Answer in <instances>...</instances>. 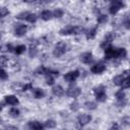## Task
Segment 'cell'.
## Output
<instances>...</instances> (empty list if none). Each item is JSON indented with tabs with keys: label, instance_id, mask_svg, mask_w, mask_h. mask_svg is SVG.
I'll list each match as a JSON object with an SVG mask.
<instances>
[{
	"label": "cell",
	"instance_id": "obj_1",
	"mask_svg": "<svg viewBox=\"0 0 130 130\" xmlns=\"http://www.w3.org/2000/svg\"><path fill=\"white\" fill-rule=\"evenodd\" d=\"M127 56V51L125 48H115L113 46H109L105 49V59L111 60L116 58H125Z\"/></svg>",
	"mask_w": 130,
	"mask_h": 130
},
{
	"label": "cell",
	"instance_id": "obj_2",
	"mask_svg": "<svg viewBox=\"0 0 130 130\" xmlns=\"http://www.w3.org/2000/svg\"><path fill=\"white\" fill-rule=\"evenodd\" d=\"M85 32V28L83 26L77 25V26H72V25H67L59 30V35L61 36H69V35H81Z\"/></svg>",
	"mask_w": 130,
	"mask_h": 130
},
{
	"label": "cell",
	"instance_id": "obj_3",
	"mask_svg": "<svg viewBox=\"0 0 130 130\" xmlns=\"http://www.w3.org/2000/svg\"><path fill=\"white\" fill-rule=\"evenodd\" d=\"M93 94L95 96V100L99 103H104L107 101V93H106V87L104 85H98L93 88Z\"/></svg>",
	"mask_w": 130,
	"mask_h": 130
},
{
	"label": "cell",
	"instance_id": "obj_4",
	"mask_svg": "<svg viewBox=\"0 0 130 130\" xmlns=\"http://www.w3.org/2000/svg\"><path fill=\"white\" fill-rule=\"evenodd\" d=\"M16 18L17 19H22V20H26L30 23H35L38 19V16L37 14L35 13H31V12H28V11H22L20 13H18L16 15Z\"/></svg>",
	"mask_w": 130,
	"mask_h": 130
},
{
	"label": "cell",
	"instance_id": "obj_5",
	"mask_svg": "<svg viewBox=\"0 0 130 130\" xmlns=\"http://www.w3.org/2000/svg\"><path fill=\"white\" fill-rule=\"evenodd\" d=\"M67 50V46L64 42H59L55 45L54 49H53V56L56 58H60L61 56H63L66 53Z\"/></svg>",
	"mask_w": 130,
	"mask_h": 130
},
{
	"label": "cell",
	"instance_id": "obj_6",
	"mask_svg": "<svg viewBox=\"0 0 130 130\" xmlns=\"http://www.w3.org/2000/svg\"><path fill=\"white\" fill-rule=\"evenodd\" d=\"M124 7V2L122 1H119V0H115V1H111L110 3V6H109V12L114 15L116 14L121 8Z\"/></svg>",
	"mask_w": 130,
	"mask_h": 130
},
{
	"label": "cell",
	"instance_id": "obj_7",
	"mask_svg": "<svg viewBox=\"0 0 130 130\" xmlns=\"http://www.w3.org/2000/svg\"><path fill=\"white\" fill-rule=\"evenodd\" d=\"M13 31H14V35L16 37H18V38L23 37L27 31V26L25 24H22V23H16L14 25Z\"/></svg>",
	"mask_w": 130,
	"mask_h": 130
},
{
	"label": "cell",
	"instance_id": "obj_8",
	"mask_svg": "<svg viewBox=\"0 0 130 130\" xmlns=\"http://www.w3.org/2000/svg\"><path fill=\"white\" fill-rule=\"evenodd\" d=\"M114 38H115V35H114L113 32H108V34L104 37L103 42L101 43V48L106 49V48H108L109 46H111V43H112V41L114 40Z\"/></svg>",
	"mask_w": 130,
	"mask_h": 130
},
{
	"label": "cell",
	"instance_id": "obj_9",
	"mask_svg": "<svg viewBox=\"0 0 130 130\" xmlns=\"http://www.w3.org/2000/svg\"><path fill=\"white\" fill-rule=\"evenodd\" d=\"M81 93V88L78 86H69L66 90V94L69 98H77Z\"/></svg>",
	"mask_w": 130,
	"mask_h": 130
},
{
	"label": "cell",
	"instance_id": "obj_10",
	"mask_svg": "<svg viewBox=\"0 0 130 130\" xmlns=\"http://www.w3.org/2000/svg\"><path fill=\"white\" fill-rule=\"evenodd\" d=\"M79 77V71L74 70V71H69L64 75V80L67 82H73Z\"/></svg>",
	"mask_w": 130,
	"mask_h": 130
},
{
	"label": "cell",
	"instance_id": "obj_11",
	"mask_svg": "<svg viewBox=\"0 0 130 130\" xmlns=\"http://www.w3.org/2000/svg\"><path fill=\"white\" fill-rule=\"evenodd\" d=\"M91 116L88 115V114H82V115H79L78 118H77V122L80 126H85L86 124H88L90 121H91Z\"/></svg>",
	"mask_w": 130,
	"mask_h": 130
},
{
	"label": "cell",
	"instance_id": "obj_12",
	"mask_svg": "<svg viewBox=\"0 0 130 130\" xmlns=\"http://www.w3.org/2000/svg\"><path fill=\"white\" fill-rule=\"evenodd\" d=\"M79 59H80V61H81L82 63H84V64H89V63H91V62L93 61V56H92V54H91L90 52H84V53H82V54L80 55Z\"/></svg>",
	"mask_w": 130,
	"mask_h": 130
},
{
	"label": "cell",
	"instance_id": "obj_13",
	"mask_svg": "<svg viewBox=\"0 0 130 130\" xmlns=\"http://www.w3.org/2000/svg\"><path fill=\"white\" fill-rule=\"evenodd\" d=\"M105 70H106V65L103 64V63H96V64L92 65L91 68H90V71H91L93 74H101V73H103Z\"/></svg>",
	"mask_w": 130,
	"mask_h": 130
},
{
	"label": "cell",
	"instance_id": "obj_14",
	"mask_svg": "<svg viewBox=\"0 0 130 130\" xmlns=\"http://www.w3.org/2000/svg\"><path fill=\"white\" fill-rule=\"evenodd\" d=\"M27 129L28 130H44L43 124H41L39 121H30L27 124Z\"/></svg>",
	"mask_w": 130,
	"mask_h": 130
},
{
	"label": "cell",
	"instance_id": "obj_15",
	"mask_svg": "<svg viewBox=\"0 0 130 130\" xmlns=\"http://www.w3.org/2000/svg\"><path fill=\"white\" fill-rule=\"evenodd\" d=\"M4 102L6 103V105H9V106H16V105L19 103L18 99H17L15 95H13V94L6 95V96L4 98Z\"/></svg>",
	"mask_w": 130,
	"mask_h": 130
},
{
	"label": "cell",
	"instance_id": "obj_16",
	"mask_svg": "<svg viewBox=\"0 0 130 130\" xmlns=\"http://www.w3.org/2000/svg\"><path fill=\"white\" fill-rule=\"evenodd\" d=\"M41 18L45 21H48L53 18V12L50 10H43L41 12Z\"/></svg>",
	"mask_w": 130,
	"mask_h": 130
},
{
	"label": "cell",
	"instance_id": "obj_17",
	"mask_svg": "<svg viewBox=\"0 0 130 130\" xmlns=\"http://www.w3.org/2000/svg\"><path fill=\"white\" fill-rule=\"evenodd\" d=\"M52 93L56 96H62L64 94V89L61 85H55L52 88Z\"/></svg>",
	"mask_w": 130,
	"mask_h": 130
},
{
	"label": "cell",
	"instance_id": "obj_18",
	"mask_svg": "<svg viewBox=\"0 0 130 130\" xmlns=\"http://www.w3.org/2000/svg\"><path fill=\"white\" fill-rule=\"evenodd\" d=\"M125 75H126V71H125L124 73L120 74V75L115 76V77H114V79H113L114 84H115V85H118V86H121V84H122V82H123V79H124Z\"/></svg>",
	"mask_w": 130,
	"mask_h": 130
},
{
	"label": "cell",
	"instance_id": "obj_19",
	"mask_svg": "<svg viewBox=\"0 0 130 130\" xmlns=\"http://www.w3.org/2000/svg\"><path fill=\"white\" fill-rule=\"evenodd\" d=\"M129 71H126V75L123 79V82L121 84L122 88H129L130 87V73H128Z\"/></svg>",
	"mask_w": 130,
	"mask_h": 130
},
{
	"label": "cell",
	"instance_id": "obj_20",
	"mask_svg": "<svg viewBox=\"0 0 130 130\" xmlns=\"http://www.w3.org/2000/svg\"><path fill=\"white\" fill-rule=\"evenodd\" d=\"M32 95L35 96V99H42L45 96V91L42 88H34Z\"/></svg>",
	"mask_w": 130,
	"mask_h": 130
},
{
	"label": "cell",
	"instance_id": "obj_21",
	"mask_svg": "<svg viewBox=\"0 0 130 130\" xmlns=\"http://www.w3.org/2000/svg\"><path fill=\"white\" fill-rule=\"evenodd\" d=\"M85 35H86V39H87V40H92V39H94V37H95V35H96V27H92V28L88 29V30L85 32Z\"/></svg>",
	"mask_w": 130,
	"mask_h": 130
},
{
	"label": "cell",
	"instance_id": "obj_22",
	"mask_svg": "<svg viewBox=\"0 0 130 130\" xmlns=\"http://www.w3.org/2000/svg\"><path fill=\"white\" fill-rule=\"evenodd\" d=\"M96 21H98V23H100V24L106 23V22L108 21V16H107L106 14H98Z\"/></svg>",
	"mask_w": 130,
	"mask_h": 130
},
{
	"label": "cell",
	"instance_id": "obj_23",
	"mask_svg": "<svg viewBox=\"0 0 130 130\" xmlns=\"http://www.w3.org/2000/svg\"><path fill=\"white\" fill-rule=\"evenodd\" d=\"M115 96H116V99H117V102H120V101H124V100H126V98H125V92H124L122 89L118 90V91L115 93Z\"/></svg>",
	"mask_w": 130,
	"mask_h": 130
},
{
	"label": "cell",
	"instance_id": "obj_24",
	"mask_svg": "<svg viewBox=\"0 0 130 130\" xmlns=\"http://www.w3.org/2000/svg\"><path fill=\"white\" fill-rule=\"evenodd\" d=\"M84 108L87 109V110H89V111L95 110V109H96V104H95L94 102H91V101L85 102V103H84Z\"/></svg>",
	"mask_w": 130,
	"mask_h": 130
},
{
	"label": "cell",
	"instance_id": "obj_25",
	"mask_svg": "<svg viewBox=\"0 0 130 130\" xmlns=\"http://www.w3.org/2000/svg\"><path fill=\"white\" fill-rule=\"evenodd\" d=\"M25 49H26V48H25L24 45H18V46L15 47V49H14V53H15L16 55H21L22 53H24Z\"/></svg>",
	"mask_w": 130,
	"mask_h": 130
},
{
	"label": "cell",
	"instance_id": "obj_26",
	"mask_svg": "<svg viewBox=\"0 0 130 130\" xmlns=\"http://www.w3.org/2000/svg\"><path fill=\"white\" fill-rule=\"evenodd\" d=\"M19 114H20V111H19L17 108H15V107H13V108H11V109L9 110V115H10L11 117H13V118L18 117Z\"/></svg>",
	"mask_w": 130,
	"mask_h": 130
},
{
	"label": "cell",
	"instance_id": "obj_27",
	"mask_svg": "<svg viewBox=\"0 0 130 130\" xmlns=\"http://www.w3.org/2000/svg\"><path fill=\"white\" fill-rule=\"evenodd\" d=\"M45 127L46 128H49V129H52V128H55L56 127V122L52 119H49L45 122Z\"/></svg>",
	"mask_w": 130,
	"mask_h": 130
},
{
	"label": "cell",
	"instance_id": "obj_28",
	"mask_svg": "<svg viewBox=\"0 0 130 130\" xmlns=\"http://www.w3.org/2000/svg\"><path fill=\"white\" fill-rule=\"evenodd\" d=\"M63 14H64V11H63L62 9H60V8H57V9H55V10L53 11V17H56V18L62 17Z\"/></svg>",
	"mask_w": 130,
	"mask_h": 130
},
{
	"label": "cell",
	"instance_id": "obj_29",
	"mask_svg": "<svg viewBox=\"0 0 130 130\" xmlns=\"http://www.w3.org/2000/svg\"><path fill=\"white\" fill-rule=\"evenodd\" d=\"M55 82V79H54V76L53 75H46V83L48 85H53Z\"/></svg>",
	"mask_w": 130,
	"mask_h": 130
},
{
	"label": "cell",
	"instance_id": "obj_30",
	"mask_svg": "<svg viewBox=\"0 0 130 130\" xmlns=\"http://www.w3.org/2000/svg\"><path fill=\"white\" fill-rule=\"evenodd\" d=\"M37 53H38V50H37V48L34 46H30V48H29V56L31 57V58H34V57H36V55H37Z\"/></svg>",
	"mask_w": 130,
	"mask_h": 130
},
{
	"label": "cell",
	"instance_id": "obj_31",
	"mask_svg": "<svg viewBox=\"0 0 130 130\" xmlns=\"http://www.w3.org/2000/svg\"><path fill=\"white\" fill-rule=\"evenodd\" d=\"M0 76H1V80H2V81H5L6 79H8V73L4 70V68H2V69H1Z\"/></svg>",
	"mask_w": 130,
	"mask_h": 130
},
{
	"label": "cell",
	"instance_id": "obj_32",
	"mask_svg": "<svg viewBox=\"0 0 130 130\" xmlns=\"http://www.w3.org/2000/svg\"><path fill=\"white\" fill-rule=\"evenodd\" d=\"M121 125L122 126H128V125H130V117H124V118H122Z\"/></svg>",
	"mask_w": 130,
	"mask_h": 130
},
{
	"label": "cell",
	"instance_id": "obj_33",
	"mask_svg": "<svg viewBox=\"0 0 130 130\" xmlns=\"http://www.w3.org/2000/svg\"><path fill=\"white\" fill-rule=\"evenodd\" d=\"M70 109H71L73 112H76V111L79 109V105H78V103H77V102H73V103H71V104H70Z\"/></svg>",
	"mask_w": 130,
	"mask_h": 130
},
{
	"label": "cell",
	"instance_id": "obj_34",
	"mask_svg": "<svg viewBox=\"0 0 130 130\" xmlns=\"http://www.w3.org/2000/svg\"><path fill=\"white\" fill-rule=\"evenodd\" d=\"M123 26L126 28V29H130V18H127L123 21Z\"/></svg>",
	"mask_w": 130,
	"mask_h": 130
},
{
	"label": "cell",
	"instance_id": "obj_35",
	"mask_svg": "<svg viewBox=\"0 0 130 130\" xmlns=\"http://www.w3.org/2000/svg\"><path fill=\"white\" fill-rule=\"evenodd\" d=\"M0 10H1V18H4V17L9 13V12H8V10H7L5 7H1V9H0Z\"/></svg>",
	"mask_w": 130,
	"mask_h": 130
},
{
	"label": "cell",
	"instance_id": "obj_36",
	"mask_svg": "<svg viewBox=\"0 0 130 130\" xmlns=\"http://www.w3.org/2000/svg\"><path fill=\"white\" fill-rule=\"evenodd\" d=\"M4 130H18V128L14 125H5Z\"/></svg>",
	"mask_w": 130,
	"mask_h": 130
},
{
	"label": "cell",
	"instance_id": "obj_37",
	"mask_svg": "<svg viewBox=\"0 0 130 130\" xmlns=\"http://www.w3.org/2000/svg\"><path fill=\"white\" fill-rule=\"evenodd\" d=\"M28 89H32L31 83H26V84H24V85L22 86V90H23V91H26V90H28Z\"/></svg>",
	"mask_w": 130,
	"mask_h": 130
},
{
	"label": "cell",
	"instance_id": "obj_38",
	"mask_svg": "<svg viewBox=\"0 0 130 130\" xmlns=\"http://www.w3.org/2000/svg\"><path fill=\"white\" fill-rule=\"evenodd\" d=\"M120 126H121V125H120L119 123L115 122V123L113 124V126L110 128V130H119V129H120Z\"/></svg>",
	"mask_w": 130,
	"mask_h": 130
},
{
	"label": "cell",
	"instance_id": "obj_39",
	"mask_svg": "<svg viewBox=\"0 0 130 130\" xmlns=\"http://www.w3.org/2000/svg\"><path fill=\"white\" fill-rule=\"evenodd\" d=\"M6 48L8 52H14V49H15V47H13L11 44H6Z\"/></svg>",
	"mask_w": 130,
	"mask_h": 130
},
{
	"label": "cell",
	"instance_id": "obj_40",
	"mask_svg": "<svg viewBox=\"0 0 130 130\" xmlns=\"http://www.w3.org/2000/svg\"><path fill=\"white\" fill-rule=\"evenodd\" d=\"M126 103H127L126 100H124V101H120V102H117V106L121 108V107H124V106L126 105Z\"/></svg>",
	"mask_w": 130,
	"mask_h": 130
},
{
	"label": "cell",
	"instance_id": "obj_41",
	"mask_svg": "<svg viewBox=\"0 0 130 130\" xmlns=\"http://www.w3.org/2000/svg\"><path fill=\"white\" fill-rule=\"evenodd\" d=\"M6 58H5V56H2L1 57V65H2V67H4L5 66V63H6Z\"/></svg>",
	"mask_w": 130,
	"mask_h": 130
},
{
	"label": "cell",
	"instance_id": "obj_42",
	"mask_svg": "<svg viewBox=\"0 0 130 130\" xmlns=\"http://www.w3.org/2000/svg\"><path fill=\"white\" fill-rule=\"evenodd\" d=\"M88 130H91V129H88Z\"/></svg>",
	"mask_w": 130,
	"mask_h": 130
}]
</instances>
